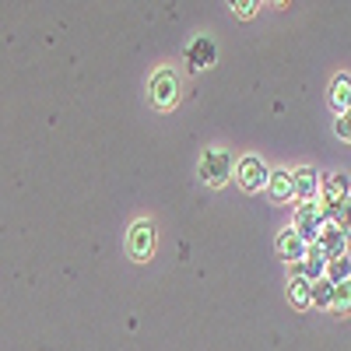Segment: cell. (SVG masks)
<instances>
[{
    "label": "cell",
    "mask_w": 351,
    "mask_h": 351,
    "mask_svg": "<svg viewBox=\"0 0 351 351\" xmlns=\"http://www.w3.org/2000/svg\"><path fill=\"white\" fill-rule=\"evenodd\" d=\"M197 176L208 186H225L228 180H232V155L225 152V148H204V155H200V165H197Z\"/></svg>",
    "instance_id": "cell-1"
},
{
    "label": "cell",
    "mask_w": 351,
    "mask_h": 351,
    "mask_svg": "<svg viewBox=\"0 0 351 351\" xmlns=\"http://www.w3.org/2000/svg\"><path fill=\"white\" fill-rule=\"evenodd\" d=\"M148 92H152V102L155 109H172L176 102H180V74H176L172 67H162L152 74V84H148Z\"/></svg>",
    "instance_id": "cell-2"
},
{
    "label": "cell",
    "mask_w": 351,
    "mask_h": 351,
    "mask_svg": "<svg viewBox=\"0 0 351 351\" xmlns=\"http://www.w3.org/2000/svg\"><path fill=\"white\" fill-rule=\"evenodd\" d=\"M236 180L246 193H260V190H267V180H271V169L263 165L260 155H243L236 162Z\"/></svg>",
    "instance_id": "cell-3"
},
{
    "label": "cell",
    "mask_w": 351,
    "mask_h": 351,
    "mask_svg": "<svg viewBox=\"0 0 351 351\" xmlns=\"http://www.w3.org/2000/svg\"><path fill=\"white\" fill-rule=\"evenodd\" d=\"M351 197V180L344 172H334L327 180H319V200H324V218H330L341 204Z\"/></svg>",
    "instance_id": "cell-4"
},
{
    "label": "cell",
    "mask_w": 351,
    "mask_h": 351,
    "mask_svg": "<svg viewBox=\"0 0 351 351\" xmlns=\"http://www.w3.org/2000/svg\"><path fill=\"white\" fill-rule=\"evenodd\" d=\"M324 225H327V218H324V208H319V204H299V211H295V221H291V228H295L309 246L319 239Z\"/></svg>",
    "instance_id": "cell-5"
},
{
    "label": "cell",
    "mask_w": 351,
    "mask_h": 351,
    "mask_svg": "<svg viewBox=\"0 0 351 351\" xmlns=\"http://www.w3.org/2000/svg\"><path fill=\"white\" fill-rule=\"evenodd\" d=\"M127 253L134 260H141V263L155 253V225L148 218H141V221L130 225V232H127Z\"/></svg>",
    "instance_id": "cell-6"
},
{
    "label": "cell",
    "mask_w": 351,
    "mask_h": 351,
    "mask_svg": "<svg viewBox=\"0 0 351 351\" xmlns=\"http://www.w3.org/2000/svg\"><path fill=\"white\" fill-rule=\"evenodd\" d=\"M186 64H190L193 71L215 67V64H218V46H215V39H211V36H197V39L186 46Z\"/></svg>",
    "instance_id": "cell-7"
},
{
    "label": "cell",
    "mask_w": 351,
    "mask_h": 351,
    "mask_svg": "<svg viewBox=\"0 0 351 351\" xmlns=\"http://www.w3.org/2000/svg\"><path fill=\"white\" fill-rule=\"evenodd\" d=\"M306 253H309V243L299 236L295 228H285L278 236V256L281 260H288V263H295V267H299V263L306 260Z\"/></svg>",
    "instance_id": "cell-8"
},
{
    "label": "cell",
    "mask_w": 351,
    "mask_h": 351,
    "mask_svg": "<svg viewBox=\"0 0 351 351\" xmlns=\"http://www.w3.org/2000/svg\"><path fill=\"white\" fill-rule=\"evenodd\" d=\"M291 180H295V200H302V204H316L319 200V176H316V169H295L291 172Z\"/></svg>",
    "instance_id": "cell-9"
},
{
    "label": "cell",
    "mask_w": 351,
    "mask_h": 351,
    "mask_svg": "<svg viewBox=\"0 0 351 351\" xmlns=\"http://www.w3.org/2000/svg\"><path fill=\"white\" fill-rule=\"evenodd\" d=\"M316 246L327 253V260H337V256H344V250H348V236H344L334 221H327L324 232H319V239H316Z\"/></svg>",
    "instance_id": "cell-10"
},
{
    "label": "cell",
    "mask_w": 351,
    "mask_h": 351,
    "mask_svg": "<svg viewBox=\"0 0 351 351\" xmlns=\"http://www.w3.org/2000/svg\"><path fill=\"white\" fill-rule=\"evenodd\" d=\"M267 193L278 200V204H288L295 200V180H291L288 169H271V180H267Z\"/></svg>",
    "instance_id": "cell-11"
},
{
    "label": "cell",
    "mask_w": 351,
    "mask_h": 351,
    "mask_svg": "<svg viewBox=\"0 0 351 351\" xmlns=\"http://www.w3.org/2000/svg\"><path fill=\"white\" fill-rule=\"evenodd\" d=\"M327 263H330V260H327V253L313 243V246H309V253H306V260L299 263L295 271H299L306 281H319V278H327Z\"/></svg>",
    "instance_id": "cell-12"
},
{
    "label": "cell",
    "mask_w": 351,
    "mask_h": 351,
    "mask_svg": "<svg viewBox=\"0 0 351 351\" xmlns=\"http://www.w3.org/2000/svg\"><path fill=\"white\" fill-rule=\"evenodd\" d=\"M288 299H291V306H295V309H309L313 306V281H306L295 271V274H291V281H288Z\"/></svg>",
    "instance_id": "cell-13"
},
{
    "label": "cell",
    "mask_w": 351,
    "mask_h": 351,
    "mask_svg": "<svg viewBox=\"0 0 351 351\" xmlns=\"http://www.w3.org/2000/svg\"><path fill=\"white\" fill-rule=\"evenodd\" d=\"M330 106L337 109V116L351 109V77L348 74H337L334 77V84H330Z\"/></svg>",
    "instance_id": "cell-14"
},
{
    "label": "cell",
    "mask_w": 351,
    "mask_h": 351,
    "mask_svg": "<svg viewBox=\"0 0 351 351\" xmlns=\"http://www.w3.org/2000/svg\"><path fill=\"white\" fill-rule=\"evenodd\" d=\"M327 281H330V285H344V281H351V260H348V253L327 263Z\"/></svg>",
    "instance_id": "cell-15"
},
{
    "label": "cell",
    "mask_w": 351,
    "mask_h": 351,
    "mask_svg": "<svg viewBox=\"0 0 351 351\" xmlns=\"http://www.w3.org/2000/svg\"><path fill=\"white\" fill-rule=\"evenodd\" d=\"M330 309H334L337 316H348V313H351V281H344V285H334Z\"/></svg>",
    "instance_id": "cell-16"
},
{
    "label": "cell",
    "mask_w": 351,
    "mask_h": 351,
    "mask_svg": "<svg viewBox=\"0 0 351 351\" xmlns=\"http://www.w3.org/2000/svg\"><path fill=\"white\" fill-rule=\"evenodd\" d=\"M330 295H334V285L327 278L313 281V306L316 309H330Z\"/></svg>",
    "instance_id": "cell-17"
},
{
    "label": "cell",
    "mask_w": 351,
    "mask_h": 351,
    "mask_svg": "<svg viewBox=\"0 0 351 351\" xmlns=\"http://www.w3.org/2000/svg\"><path fill=\"white\" fill-rule=\"evenodd\" d=\"M327 221H334V225H337V228L344 232V236L351 239V197H348V200L341 204V208H337V211H334V215H330Z\"/></svg>",
    "instance_id": "cell-18"
},
{
    "label": "cell",
    "mask_w": 351,
    "mask_h": 351,
    "mask_svg": "<svg viewBox=\"0 0 351 351\" xmlns=\"http://www.w3.org/2000/svg\"><path fill=\"white\" fill-rule=\"evenodd\" d=\"M334 130H337V137H341V141H351V109L337 116V123H334Z\"/></svg>",
    "instance_id": "cell-19"
},
{
    "label": "cell",
    "mask_w": 351,
    "mask_h": 351,
    "mask_svg": "<svg viewBox=\"0 0 351 351\" xmlns=\"http://www.w3.org/2000/svg\"><path fill=\"white\" fill-rule=\"evenodd\" d=\"M256 8H260L256 0H236V4H232V11H236L239 18H253V14H256Z\"/></svg>",
    "instance_id": "cell-20"
}]
</instances>
